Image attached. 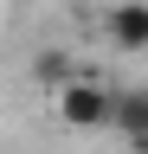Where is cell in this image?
I'll return each mask as SVG.
<instances>
[{
	"instance_id": "6da1fadb",
	"label": "cell",
	"mask_w": 148,
	"mask_h": 154,
	"mask_svg": "<svg viewBox=\"0 0 148 154\" xmlns=\"http://www.w3.org/2000/svg\"><path fill=\"white\" fill-rule=\"evenodd\" d=\"M52 103H58V122H65V128H109L116 90H109V84H97L90 71H77L58 96H52Z\"/></svg>"
},
{
	"instance_id": "7a4b0ae2",
	"label": "cell",
	"mask_w": 148,
	"mask_h": 154,
	"mask_svg": "<svg viewBox=\"0 0 148 154\" xmlns=\"http://www.w3.org/2000/svg\"><path fill=\"white\" fill-rule=\"evenodd\" d=\"M103 32H109L116 51H148V0H116Z\"/></svg>"
},
{
	"instance_id": "3957f363",
	"label": "cell",
	"mask_w": 148,
	"mask_h": 154,
	"mask_svg": "<svg viewBox=\"0 0 148 154\" xmlns=\"http://www.w3.org/2000/svg\"><path fill=\"white\" fill-rule=\"evenodd\" d=\"M109 128H122V135H129V148L148 154V90H122V96H116V109H109Z\"/></svg>"
},
{
	"instance_id": "277c9868",
	"label": "cell",
	"mask_w": 148,
	"mask_h": 154,
	"mask_svg": "<svg viewBox=\"0 0 148 154\" xmlns=\"http://www.w3.org/2000/svg\"><path fill=\"white\" fill-rule=\"evenodd\" d=\"M32 77H39V84H52V96H58V90H65L77 71H71V58H65V51H45L39 64H32Z\"/></svg>"
}]
</instances>
